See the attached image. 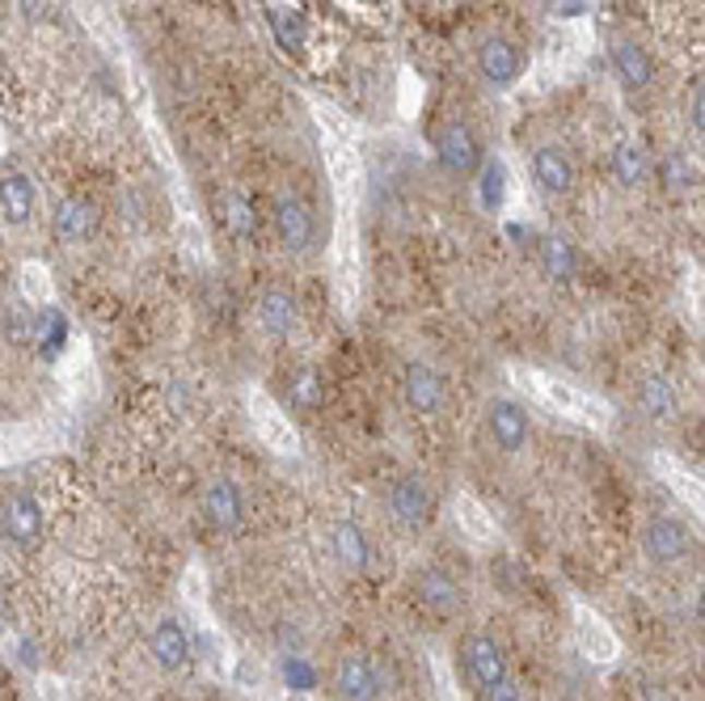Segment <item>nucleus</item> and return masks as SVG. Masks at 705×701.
<instances>
[{
    "mask_svg": "<svg viewBox=\"0 0 705 701\" xmlns=\"http://www.w3.org/2000/svg\"><path fill=\"white\" fill-rule=\"evenodd\" d=\"M541 262H546V275L553 284H571L575 280V246L566 237H546L541 241Z\"/></svg>",
    "mask_w": 705,
    "mask_h": 701,
    "instance_id": "24",
    "label": "nucleus"
},
{
    "mask_svg": "<svg viewBox=\"0 0 705 701\" xmlns=\"http://www.w3.org/2000/svg\"><path fill=\"white\" fill-rule=\"evenodd\" d=\"M26 280H31L26 292H31V296H43V271H26Z\"/></svg>",
    "mask_w": 705,
    "mask_h": 701,
    "instance_id": "35",
    "label": "nucleus"
},
{
    "mask_svg": "<svg viewBox=\"0 0 705 701\" xmlns=\"http://www.w3.org/2000/svg\"><path fill=\"white\" fill-rule=\"evenodd\" d=\"M575 638L578 651L596 664H612L617 660V634L609 630V621L600 613H592L587 605H575Z\"/></svg>",
    "mask_w": 705,
    "mask_h": 701,
    "instance_id": "7",
    "label": "nucleus"
},
{
    "mask_svg": "<svg viewBox=\"0 0 705 701\" xmlns=\"http://www.w3.org/2000/svg\"><path fill=\"white\" fill-rule=\"evenodd\" d=\"M481 698H486V701H524V693H519V685H515L512 676H503L499 685L481 689Z\"/></svg>",
    "mask_w": 705,
    "mask_h": 701,
    "instance_id": "32",
    "label": "nucleus"
},
{
    "mask_svg": "<svg viewBox=\"0 0 705 701\" xmlns=\"http://www.w3.org/2000/svg\"><path fill=\"white\" fill-rule=\"evenodd\" d=\"M56 233L64 237V241H89L97 233V207L89 199H64L60 207H56Z\"/></svg>",
    "mask_w": 705,
    "mask_h": 701,
    "instance_id": "20",
    "label": "nucleus"
},
{
    "mask_svg": "<svg viewBox=\"0 0 705 701\" xmlns=\"http://www.w3.org/2000/svg\"><path fill=\"white\" fill-rule=\"evenodd\" d=\"M271 31H275V38H279L284 51H304L309 31H304V17H300L296 9H275V13H271Z\"/></svg>",
    "mask_w": 705,
    "mask_h": 701,
    "instance_id": "28",
    "label": "nucleus"
},
{
    "mask_svg": "<svg viewBox=\"0 0 705 701\" xmlns=\"http://www.w3.org/2000/svg\"><path fill=\"white\" fill-rule=\"evenodd\" d=\"M702 110H705V90L697 85V90H693V106H689V123H693L697 131L705 128V115H702Z\"/></svg>",
    "mask_w": 705,
    "mask_h": 701,
    "instance_id": "34",
    "label": "nucleus"
},
{
    "mask_svg": "<svg viewBox=\"0 0 705 701\" xmlns=\"http://www.w3.org/2000/svg\"><path fill=\"white\" fill-rule=\"evenodd\" d=\"M435 148H440V161H444L449 174H469L481 157L478 135L465 128V123H449V128L440 131V144Z\"/></svg>",
    "mask_w": 705,
    "mask_h": 701,
    "instance_id": "15",
    "label": "nucleus"
},
{
    "mask_svg": "<svg viewBox=\"0 0 705 701\" xmlns=\"http://www.w3.org/2000/svg\"><path fill=\"white\" fill-rule=\"evenodd\" d=\"M668 178H672V187H689L693 182V169L680 157H668Z\"/></svg>",
    "mask_w": 705,
    "mask_h": 701,
    "instance_id": "33",
    "label": "nucleus"
},
{
    "mask_svg": "<svg viewBox=\"0 0 705 701\" xmlns=\"http://www.w3.org/2000/svg\"><path fill=\"white\" fill-rule=\"evenodd\" d=\"M490 436H494V444L503 448V452H519V448L528 444V411L512 402V397H494L490 402Z\"/></svg>",
    "mask_w": 705,
    "mask_h": 701,
    "instance_id": "10",
    "label": "nucleus"
},
{
    "mask_svg": "<svg viewBox=\"0 0 705 701\" xmlns=\"http://www.w3.org/2000/svg\"><path fill=\"white\" fill-rule=\"evenodd\" d=\"M26 9H31L34 17H47V13H51V4H47V0H26Z\"/></svg>",
    "mask_w": 705,
    "mask_h": 701,
    "instance_id": "36",
    "label": "nucleus"
},
{
    "mask_svg": "<svg viewBox=\"0 0 705 701\" xmlns=\"http://www.w3.org/2000/svg\"><path fill=\"white\" fill-rule=\"evenodd\" d=\"M478 68L481 76L494 85V90H507L519 81V72H524V60H519V51H515V43L507 38H486L478 47Z\"/></svg>",
    "mask_w": 705,
    "mask_h": 701,
    "instance_id": "9",
    "label": "nucleus"
},
{
    "mask_svg": "<svg viewBox=\"0 0 705 701\" xmlns=\"http://www.w3.org/2000/svg\"><path fill=\"white\" fill-rule=\"evenodd\" d=\"M296 321H300V309H296V300H291L288 292H279V287L262 292V300H258V325L266 334L288 338L291 330H296Z\"/></svg>",
    "mask_w": 705,
    "mask_h": 701,
    "instance_id": "18",
    "label": "nucleus"
},
{
    "mask_svg": "<svg viewBox=\"0 0 705 701\" xmlns=\"http://www.w3.org/2000/svg\"><path fill=\"white\" fill-rule=\"evenodd\" d=\"M512 381L519 384L528 397H537L541 406L558 411L562 418H578V423H587V427H609V418H612L609 402L583 393L575 384L558 381V377H546V372H537V368H519V364H512Z\"/></svg>",
    "mask_w": 705,
    "mask_h": 701,
    "instance_id": "1",
    "label": "nucleus"
},
{
    "mask_svg": "<svg viewBox=\"0 0 705 701\" xmlns=\"http://www.w3.org/2000/svg\"><path fill=\"white\" fill-rule=\"evenodd\" d=\"M291 397H296V406H304V411L321 406V397H325V384H321L318 368H300V372L291 377Z\"/></svg>",
    "mask_w": 705,
    "mask_h": 701,
    "instance_id": "31",
    "label": "nucleus"
},
{
    "mask_svg": "<svg viewBox=\"0 0 705 701\" xmlns=\"http://www.w3.org/2000/svg\"><path fill=\"white\" fill-rule=\"evenodd\" d=\"M330 542H334V554L343 558V567H351V571H368V567H372L368 533H363L355 520H338L334 533H330Z\"/></svg>",
    "mask_w": 705,
    "mask_h": 701,
    "instance_id": "22",
    "label": "nucleus"
},
{
    "mask_svg": "<svg viewBox=\"0 0 705 701\" xmlns=\"http://www.w3.org/2000/svg\"><path fill=\"white\" fill-rule=\"evenodd\" d=\"M0 524H4V537L13 545H34L43 537V508L34 495H13L4 511H0Z\"/></svg>",
    "mask_w": 705,
    "mask_h": 701,
    "instance_id": "14",
    "label": "nucleus"
},
{
    "mask_svg": "<svg viewBox=\"0 0 705 701\" xmlns=\"http://www.w3.org/2000/svg\"><path fill=\"white\" fill-rule=\"evenodd\" d=\"M478 194H481V207H486V212H499V207H503V194H507V165H503V161H486V165H481Z\"/></svg>",
    "mask_w": 705,
    "mask_h": 701,
    "instance_id": "27",
    "label": "nucleus"
},
{
    "mask_svg": "<svg viewBox=\"0 0 705 701\" xmlns=\"http://www.w3.org/2000/svg\"><path fill=\"white\" fill-rule=\"evenodd\" d=\"M655 470H659L664 478H672L676 495H680L684 503H693V508H702V482L693 478L689 470H680V465H676V461H668V456H659V461H655Z\"/></svg>",
    "mask_w": 705,
    "mask_h": 701,
    "instance_id": "30",
    "label": "nucleus"
},
{
    "mask_svg": "<svg viewBox=\"0 0 705 701\" xmlns=\"http://www.w3.org/2000/svg\"><path fill=\"white\" fill-rule=\"evenodd\" d=\"M275 228H279L284 250H291V254H304L309 241H313V216H309V207L296 194H279V203H275Z\"/></svg>",
    "mask_w": 705,
    "mask_h": 701,
    "instance_id": "11",
    "label": "nucleus"
},
{
    "mask_svg": "<svg viewBox=\"0 0 705 701\" xmlns=\"http://www.w3.org/2000/svg\"><path fill=\"white\" fill-rule=\"evenodd\" d=\"M431 486L422 478H397L389 486V511H393V520L397 524H406V528H422L427 520H431Z\"/></svg>",
    "mask_w": 705,
    "mask_h": 701,
    "instance_id": "5",
    "label": "nucleus"
},
{
    "mask_svg": "<svg viewBox=\"0 0 705 701\" xmlns=\"http://www.w3.org/2000/svg\"><path fill=\"white\" fill-rule=\"evenodd\" d=\"M612 68H617V76L625 81V90H646V85H650V76H655L650 56L642 51L638 43H630V38L612 43Z\"/></svg>",
    "mask_w": 705,
    "mask_h": 701,
    "instance_id": "21",
    "label": "nucleus"
},
{
    "mask_svg": "<svg viewBox=\"0 0 705 701\" xmlns=\"http://www.w3.org/2000/svg\"><path fill=\"white\" fill-rule=\"evenodd\" d=\"M203 511H207V520L216 524V528H241V520H246V499H241V490H237V482L232 478H216L207 482V490H203Z\"/></svg>",
    "mask_w": 705,
    "mask_h": 701,
    "instance_id": "13",
    "label": "nucleus"
},
{
    "mask_svg": "<svg viewBox=\"0 0 705 701\" xmlns=\"http://www.w3.org/2000/svg\"><path fill=\"white\" fill-rule=\"evenodd\" d=\"M612 174H617L621 187H638L642 178H646V157H642L638 144L621 140V144L612 148Z\"/></svg>",
    "mask_w": 705,
    "mask_h": 701,
    "instance_id": "26",
    "label": "nucleus"
},
{
    "mask_svg": "<svg viewBox=\"0 0 705 701\" xmlns=\"http://www.w3.org/2000/svg\"><path fill=\"white\" fill-rule=\"evenodd\" d=\"M225 224L232 237H241V241H250L258 233V212L254 203L246 199V194H228L225 199Z\"/></svg>",
    "mask_w": 705,
    "mask_h": 701,
    "instance_id": "29",
    "label": "nucleus"
},
{
    "mask_svg": "<svg viewBox=\"0 0 705 701\" xmlns=\"http://www.w3.org/2000/svg\"><path fill=\"white\" fill-rule=\"evenodd\" d=\"M250 415H254V427H258V440L271 448V452H279V456H296V448H300V436H296V427H291V418L266 397V393H250Z\"/></svg>",
    "mask_w": 705,
    "mask_h": 701,
    "instance_id": "3",
    "label": "nucleus"
},
{
    "mask_svg": "<svg viewBox=\"0 0 705 701\" xmlns=\"http://www.w3.org/2000/svg\"><path fill=\"white\" fill-rule=\"evenodd\" d=\"M456 524H461V533H469L474 542H494L499 537V528H494V520H490V511L481 508L478 499H469V495H456Z\"/></svg>",
    "mask_w": 705,
    "mask_h": 701,
    "instance_id": "23",
    "label": "nucleus"
},
{
    "mask_svg": "<svg viewBox=\"0 0 705 701\" xmlns=\"http://www.w3.org/2000/svg\"><path fill=\"white\" fill-rule=\"evenodd\" d=\"M0 212L9 224H26L34 216V182L22 169L0 174Z\"/></svg>",
    "mask_w": 705,
    "mask_h": 701,
    "instance_id": "17",
    "label": "nucleus"
},
{
    "mask_svg": "<svg viewBox=\"0 0 705 701\" xmlns=\"http://www.w3.org/2000/svg\"><path fill=\"white\" fill-rule=\"evenodd\" d=\"M402 389H406V402L415 415H440L444 411V377L440 368H431L427 359H415L402 377Z\"/></svg>",
    "mask_w": 705,
    "mask_h": 701,
    "instance_id": "4",
    "label": "nucleus"
},
{
    "mask_svg": "<svg viewBox=\"0 0 705 701\" xmlns=\"http://www.w3.org/2000/svg\"><path fill=\"white\" fill-rule=\"evenodd\" d=\"M638 402H642V411L655 418V423L672 418L676 415V389H672V381H668V377H646V381H642V389H638Z\"/></svg>",
    "mask_w": 705,
    "mask_h": 701,
    "instance_id": "25",
    "label": "nucleus"
},
{
    "mask_svg": "<svg viewBox=\"0 0 705 701\" xmlns=\"http://www.w3.org/2000/svg\"><path fill=\"white\" fill-rule=\"evenodd\" d=\"M415 592H418V601L427 608H435V613H452V608L461 605V583H456L449 571H440V567L418 571Z\"/></svg>",
    "mask_w": 705,
    "mask_h": 701,
    "instance_id": "19",
    "label": "nucleus"
},
{
    "mask_svg": "<svg viewBox=\"0 0 705 701\" xmlns=\"http://www.w3.org/2000/svg\"><path fill=\"white\" fill-rule=\"evenodd\" d=\"M689 549H693V537H689V528H684L680 520H672V515H659V520H650V524L642 528V554H646L655 567H676V562H684Z\"/></svg>",
    "mask_w": 705,
    "mask_h": 701,
    "instance_id": "2",
    "label": "nucleus"
},
{
    "mask_svg": "<svg viewBox=\"0 0 705 701\" xmlns=\"http://www.w3.org/2000/svg\"><path fill=\"white\" fill-rule=\"evenodd\" d=\"M334 685H338V693H343L347 701H377L381 698V672H377V664H372V655H363V651L343 655Z\"/></svg>",
    "mask_w": 705,
    "mask_h": 701,
    "instance_id": "6",
    "label": "nucleus"
},
{
    "mask_svg": "<svg viewBox=\"0 0 705 701\" xmlns=\"http://www.w3.org/2000/svg\"><path fill=\"white\" fill-rule=\"evenodd\" d=\"M148 651H153V664H157L160 672H182L191 664V638H187V630H182L174 617H165V621L153 626Z\"/></svg>",
    "mask_w": 705,
    "mask_h": 701,
    "instance_id": "8",
    "label": "nucleus"
},
{
    "mask_svg": "<svg viewBox=\"0 0 705 701\" xmlns=\"http://www.w3.org/2000/svg\"><path fill=\"white\" fill-rule=\"evenodd\" d=\"M533 174H537V182H541V191L546 194H566L571 187H575V161L566 157L558 144L537 148V157H533Z\"/></svg>",
    "mask_w": 705,
    "mask_h": 701,
    "instance_id": "16",
    "label": "nucleus"
},
{
    "mask_svg": "<svg viewBox=\"0 0 705 701\" xmlns=\"http://www.w3.org/2000/svg\"><path fill=\"white\" fill-rule=\"evenodd\" d=\"M465 668H469V676L478 680V689H490V685H499L503 676H512V672H507V660H503V646L486 634H474L465 642Z\"/></svg>",
    "mask_w": 705,
    "mask_h": 701,
    "instance_id": "12",
    "label": "nucleus"
}]
</instances>
